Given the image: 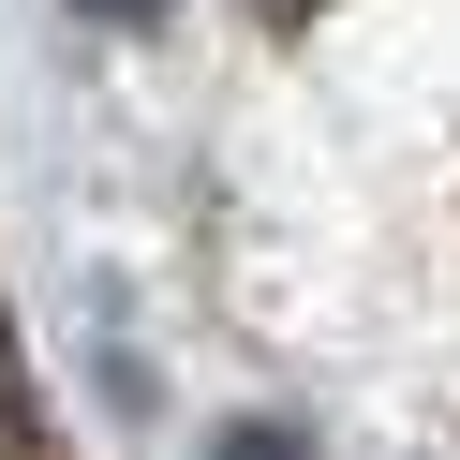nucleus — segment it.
Segmentation results:
<instances>
[{"label":"nucleus","instance_id":"f257e3e1","mask_svg":"<svg viewBox=\"0 0 460 460\" xmlns=\"http://www.w3.org/2000/svg\"><path fill=\"white\" fill-rule=\"evenodd\" d=\"M223 460H297V446H282V430H223Z\"/></svg>","mask_w":460,"mask_h":460},{"label":"nucleus","instance_id":"f03ea898","mask_svg":"<svg viewBox=\"0 0 460 460\" xmlns=\"http://www.w3.org/2000/svg\"><path fill=\"white\" fill-rule=\"evenodd\" d=\"M90 15H164V0H90Z\"/></svg>","mask_w":460,"mask_h":460}]
</instances>
